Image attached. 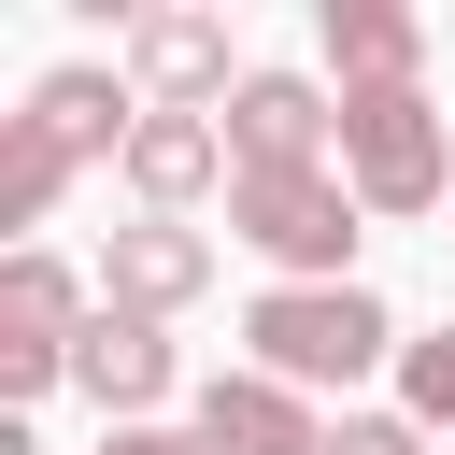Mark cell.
Wrapping results in <instances>:
<instances>
[{
	"label": "cell",
	"mask_w": 455,
	"mask_h": 455,
	"mask_svg": "<svg viewBox=\"0 0 455 455\" xmlns=\"http://www.w3.org/2000/svg\"><path fill=\"white\" fill-rule=\"evenodd\" d=\"M71 384H85L114 427H156V398L185 384V355H171V327H156V313H114V299H100V327L71 341Z\"/></svg>",
	"instance_id": "9"
},
{
	"label": "cell",
	"mask_w": 455,
	"mask_h": 455,
	"mask_svg": "<svg viewBox=\"0 0 455 455\" xmlns=\"http://www.w3.org/2000/svg\"><path fill=\"white\" fill-rule=\"evenodd\" d=\"M114 171H128V199H142V213H171V228H185L213 185H242V156H228V128H213V114H142Z\"/></svg>",
	"instance_id": "7"
},
{
	"label": "cell",
	"mask_w": 455,
	"mask_h": 455,
	"mask_svg": "<svg viewBox=\"0 0 455 455\" xmlns=\"http://www.w3.org/2000/svg\"><path fill=\"white\" fill-rule=\"evenodd\" d=\"M341 185H355L370 213H441V199H455V128H441V100H427V85L341 100Z\"/></svg>",
	"instance_id": "3"
},
{
	"label": "cell",
	"mask_w": 455,
	"mask_h": 455,
	"mask_svg": "<svg viewBox=\"0 0 455 455\" xmlns=\"http://www.w3.org/2000/svg\"><path fill=\"white\" fill-rule=\"evenodd\" d=\"M355 213H370V199H355L341 171H242V185H228V242H256L284 284H355V242H370Z\"/></svg>",
	"instance_id": "2"
},
{
	"label": "cell",
	"mask_w": 455,
	"mask_h": 455,
	"mask_svg": "<svg viewBox=\"0 0 455 455\" xmlns=\"http://www.w3.org/2000/svg\"><path fill=\"white\" fill-rule=\"evenodd\" d=\"M100 327V299L71 284V256H43V242H14L0 256V412H28L43 384H71V341Z\"/></svg>",
	"instance_id": "4"
},
{
	"label": "cell",
	"mask_w": 455,
	"mask_h": 455,
	"mask_svg": "<svg viewBox=\"0 0 455 455\" xmlns=\"http://www.w3.org/2000/svg\"><path fill=\"white\" fill-rule=\"evenodd\" d=\"M57 185H71V156H57L28 114H0V228H43V213H57Z\"/></svg>",
	"instance_id": "13"
},
{
	"label": "cell",
	"mask_w": 455,
	"mask_h": 455,
	"mask_svg": "<svg viewBox=\"0 0 455 455\" xmlns=\"http://www.w3.org/2000/svg\"><path fill=\"white\" fill-rule=\"evenodd\" d=\"M242 171H341V100L313 71H242V100L213 114Z\"/></svg>",
	"instance_id": "6"
},
{
	"label": "cell",
	"mask_w": 455,
	"mask_h": 455,
	"mask_svg": "<svg viewBox=\"0 0 455 455\" xmlns=\"http://www.w3.org/2000/svg\"><path fill=\"white\" fill-rule=\"evenodd\" d=\"M128 85H142V114H228V100H242L228 14H199V0H156V14H128Z\"/></svg>",
	"instance_id": "5"
},
{
	"label": "cell",
	"mask_w": 455,
	"mask_h": 455,
	"mask_svg": "<svg viewBox=\"0 0 455 455\" xmlns=\"http://www.w3.org/2000/svg\"><path fill=\"white\" fill-rule=\"evenodd\" d=\"M313 43H327V71H341V100H370V85H427V14H398V0H327Z\"/></svg>",
	"instance_id": "11"
},
{
	"label": "cell",
	"mask_w": 455,
	"mask_h": 455,
	"mask_svg": "<svg viewBox=\"0 0 455 455\" xmlns=\"http://www.w3.org/2000/svg\"><path fill=\"white\" fill-rule=\"evenodd\" d=\"M398 412L412 427H455V327H412L398 341Z\"/></svg>",
	"instance_id": "14"
},
{
	"label": "cell",
	"mask_w": 455,
	"mask_h": 455,
	"mask_svg": "<svg viewBox=\"0 0 455 455\" xmlns=\"http://www.w3.org/2000/svg\"><path fill=\"white\" fill-rule=\"evenodd\" d=\"M242 341H256V370H270V384H299V398L398 370V313H384L370 284H270V299L242 313Z\"/></svg>",
	"instance_id": "1"
},
{
	"label": "cell",
	"mask_w": 455,
	"mask_h": 455,
	"mask_svg": "<svg viewBox=\"0 0 455 455\" xmlns=\"http://www.w3.org/2000/svg\"><path fill=\"white\" fill-rule=\"evenodd\" d=\"M100 299L171 327V313H199V299H213V242H199V228H171V213H142V228H114V242H100Z\"/></svg>",
	"instance_id": "8"
},
{
	"label": "cell",
	"mask_w": 455,
	"mask_h": 455,
	"mask_svg": "<svg viewBox=\"0 0 455 455\" xmlns=\"http://www.w3.org/2000/svg\"><path fill=\"white\" fill-rule=\"evenodd\" d=\"M28 128H43L71 171H85V156H128L142 85H114V71H85V57H71V71H43V85H28Z\"/></svg>",
	"instance_id": "12"
},
{
	"label": "cell",
	"mask_w": 455,
	"mask_h": 455,
	"mask_svg": "<svg viewBox=\"0 0 455 455\" xmlns=\"http://www.w3.org/2000/svg\"><path fill=\"white\" fill-rule=\"evenodd\" d=\"M199 441L213 455H327V412L299 384H270V370H213L199 384Z\"/></svg>",
	"instance_id": "10"
},
{
	"label": "cell",
	"mask_w": 455,
	"mask_h": 455,
	"mask_svg": "<svg viewBox=\"0 0 455 455\" xmlns=\"http://www.w3.org/2000/svg\"><path fill=\"white\" fill-rule=\"evenodd\" d=\"M327 455H427V427H412V412H341Z\"/></svg>",
	"instance_id": "15"
},
{
	"label": "cell",
	"mask_w": 455,
	"mask_h": 455,
	"mask_svg": "<svg viewBox=\"0 0 455 455\" xmlns=\"http://www.w3.org/2000/svg\"><path fill=\"white\" fill-rule=\"evenodd\" d=\"M100 455H213V441H199V427H114Z\"/></svg>",
	"instance_id": "16"
}]
</instances>
